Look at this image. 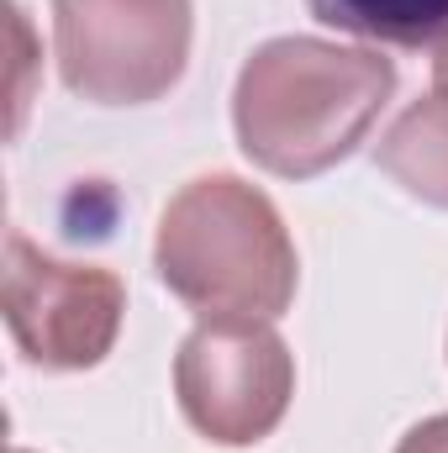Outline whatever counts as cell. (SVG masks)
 <instances>
[{"label":"cell","mask_w":448,"mask_h":453,"mask_svg":"<svg viewBox=\"0 0 448 453\" xmlns=\"http://www.w3.org/2000/svg\"><path fill=\"white\" fill-rule=\"evenodd\" d=\"M396 96V64L380 48L328 37L259 42L232 85L237 148L274 180H317L337 169Z\"/></svg>","instance_id":"cell-1"},{"label":"cell","mask_w":448,"mask_h":453,"mask_svg":"<svg viewBox=\"0 0 448 453\" xmlns=\"http://www.w3.org/2000/svg\"><path fill=\"white\" fill-rule=\"evenodd\" d=\"M153 269L201 322H274L290 311L301 285V258L280 206L237 174H201L169 196L153 237Z\"/></svg>","instance_id":"cell-2"},{"label":"cell","mask_w":448,"mask_h":453,"mask_svg":"<svg viewBox=\"0 0 448 453\" xmlns=\"http://www.w3.org/2000/svg\"><path fill=\"white\" fill-rule=\"evenodd\" d=\"M190 0H53L64 85L90 106H148L190 64Z\"/></svg>","instance_id":"cell-3"},{"label":"cell","mask_w":448,"mask_h":453,"mask_svg":"<svg viewBox=\"0 0 448 453\" xmlns=\"http://www.w3.org/2000/svg\"><path fill=\"white\" fill-rule=\"evenodd\" d=\"M296 395V358L269 322L206 317L174 353V401L217 449L264 443Z\"/></svg>","instance_id":"cell-4"},{"label":"cell","mask_w":448,"mask_h":453,"mask_svg":"<svg viewBox=\"0 0 448 453\" xmlns=\"http://www.w3.org/2000/svg\"><path fill=\"white\" fill-rule=\"evenodd\" d=\"M127 285L101 264H64L27 232H5V327L42 374L96 369L116 348Z\"/></svg>","instance_id":"cell-5"},{"label":"cell","mask_w":448,"mask_h":453,"mask_svg":"<svg viewBox=\"0 0 448 453\" xmlns=\"http://www.w3.org/2000/svg\"><path fill=\"white\" fill-rule=\"evenodd\" d=\"M375 164L412 201L448 211V80L390 121V132L375 142Z\"/></svg>","instance_id":"cell-6"},{"label":"cell","mask_w":448,"mask_h":453,"mask_svg":"<svg viewBox=\"0 0 448 453\" xmlns=\"http://www.w3.org/2000/svg\"><path fill=\"white\" fill-rule=\"evenodd\" d=\"M306 11L348 37L406 53L448 48V0H306Z\"/></svg>","instance_id":"cell-7"},{"label":"cell","mask_w":448,"mask_h":453,"mask_svg":"<svg viewBox=\"0 0 448 453\" xmlns=\"http://www.w3.org/2000/svg\"><path fill=\"white\" fill-rule=\"evenodd\" d=\"M396 453H448V411H444V417L417 422V427L396 443Z\"/></svg>","instance_id":"cell-8"},{"label":"cell","mask_w":448,"mask_h":453,"mask_svg":"<svg viewBox=\"0 0 448 453\" xmlns=\"http://www.w3.org/2000/svg\"><path fill=\"white\" fill-rule=\"evenodd\" d=\"M433 74H438V80H448V48H444V53H433Z\"/></svg>","instance_id":"cell-9"},{"label":"cell","mask_w":448,"mask_h":453,"mask_svg":"<svg viewBox=\"0 0 448 453\" xmlns=\"http://www.w3.org/2000/svg\"><path fill=\"white\" fill-rule=\"evenodd\" d=\"M11 453H27V449H11Z\"/></svg>","instance_id":"cell-10"}]
</instances>
